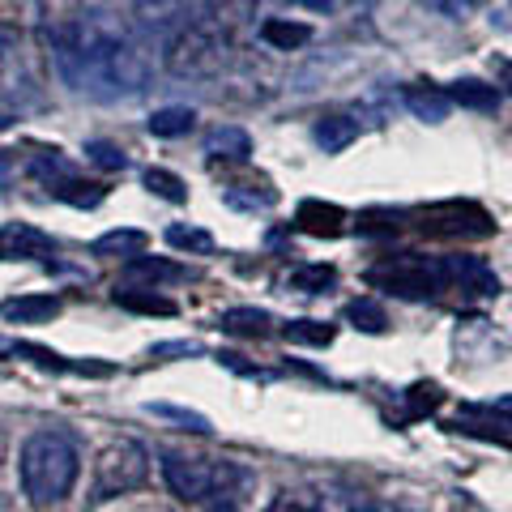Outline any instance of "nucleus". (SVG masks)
Masks as SVG:
<instances>
[{
	"label": "nucleus",
	"mask_w": 512,
	"mask_h": 512,
	"mask_svg": "<svg viewBox=\"0 0 512 512\" xmlns=\"http://www.w3.org/2000/svg\"><path fill=\"white\" fill-rule=\"evenodd\" d=\"M338 282L333 265H299L291 274V291H303V295H325L329 286Z\"/></svg>",
	"instance_id": "a878e982"
},
{
	"label": "nucleus",
	"mask_w": 512,
	"mask_h": 512,
	"mask_svg": "<svg viewBox=\"0 0 512 512\" xmlns=\"http://www.w3.org/2000/svg\"><path fill=\"white\" fill-rule=\"evenodd\" d=\"M150 414H158V419H171V423H184L188 431H210V419L197 410H184V406H167V402H150L146 406Z\"/></svg>",
	"instance_id": "7c9ffc66"
},
{
	"label": "nucleus",
	"mask_w": 512,
	"mask_h": 512,
	"mask_svg": "<svg viewBox=\"0 0 512 512\" xmlns=\"http://www.w3.org/2000/svg\"><path fill=\"white\" fill-rule=\"evenodd\" d=\"M346 320H355V329H363V333H384V325H389V320H384V308H380V303H372V299H355V303H350Z\"/></svg>",
	"instance_id": "c756f323"
},
{
	"label": "nucleus",
	"mask_w": 512,
	"mask_h": 512,
	"mask_svg": "<svg viewBox=\"0 0 512 512\" xmlns=\"http://www.w3.org/2000/svg\"><path fill=\"white\" fill-rule=\"evenodd\" d=\"M372 282H376V286H389V291L402 295V299H427V295H436L448 278H444V261H440V265L402 261L397 269H376Z\"/></svg>",
	"instance_id": "0eeeda50"
},
{
	"label": "nucleus",
	"mask_w": 512,
	"mask_h": 512,
	"mask_svg": "<svg viewBox=\"0 0 512 512\" xmlns=\"http://www.w3.org/2000/svg\"><path fill=\"white\" fill-rule=\"evenodd\" d=\"M124 274L133 278V282H184L188 278V269L184 265H175V261H167V256H128V265H124Z\"/></svg>",
	"instance_id": "f3484780"
},
{
	"label": "nucleus",
	"mask_w": 512,
	"mask_h": 512,
	"mask_svg": "<svg viewBox=\"0 0 512 512\" xmlns=\"http://www.w3.org/2000/svg\"><path fill=\"white\" fill-rule=\"evenodd\" d=\"M495 410H504V414H512V397H500V402H495Z\"/></svg>",
	"instance_id": "4c0bfd02"
},
{
	"label": "nucleus",
	"mask_w": 512,
	"mask_h": 512,
	"mask_svg": "<svg viewBox=\"0 0 512 512\" xmlns=\"http://www.w3.org/2000/svg\"><path fill=\"white\" fill-rule=\"evenodd\" d=\"M448 99H453L457 107H470V111H491L495 103H500V86H487V82H478V77H466V82H453Z\"/></svg>",
	"instance_id": "5701e85b"
},
{
	"label": "nucleus",
	"mask_w": 512,
	"mask_h": 512,
	"mask_svg": "<svg viewBox=\"0 0 512 512\" xmlns=\"http://www.w3.org/2000/svg\"><path fill=\"white\" fill-rule=\"evenodd\" d=\"M137 18L146 30H154V35H175V30L188 26V9L184 0H137Z\"/></svg>",
	"instance_id": "f8f14e48"
},
{
	"label": "nucleus",
	"mask_w": 512,
	"mask_h": 512,
	"mask_svg": "<svg viewBox=\"0 0 512 512\" xmlns=\"http://www.w3.org/2000/svg\"><path fill=\"white\" fill-rule=\"evenodd\" d=\"M150 478V453L137 440L107 444L94 461V500H120Z\"/></svg>",
	"instance_id": "20e7f679"
},
{
	"label": "nucleus",
	"mask_w": 512,
	"mask_h": 512,
	"mask_svg": "<svg viewBox=\"0 0 512 512\" xmlns=\"http://www.w3.org/2000/svg\"><path fill=\"white\" fill-rule=\"evenodd\" d=\"M52 60L64 82L77 94H90V99L137 94L154 77V60L146 52V43H141V35L128 22H120L116 13H103V9L56 30Z\"/></svg>",
	"instance_id": "f257e3e1"
},
{
	"label": "nucleus",
	"mask_w": 512,
	"mask_h": 512,
	"mask_svg": "<svg viewBox=\"0 0 512 512\" xmlns=\"http://www.w3.org/2000/svg\"><path fill=\"white\" fill-rule=\"evenodd\" d=\"M291 5H303V9H316V13H325V9H333L338 0H291Z\"/></svg>",
	"instance_id": "c9c22d12"
},
{
	"label": "nucleus",
	"mask_w": 512,
	"mask_h": 512,
	"mask_svg": "<svg viewBox=\"0 0 512 512\" xmlns=\"http://www.w3.org/2000/svg\"><path fill=\"white\" fill-rule=\"evenodd\" d=\"M355 512H402V508H393L384 500H363V504H355Z\"/></svg>",
	"instance_id": "f704fd0d"
},
{
	"label": "nucleus",
	"mask_w": 512,
	"mask_h": 512,
	"mask_svg": "<svg viewBox=\"0 0 512 512\" xmlns=\"http://www.w3.org/2000/svg\"><path fill=\"white\" fill-rule=\"evenodd\" d=\"M286 342H303V346H329L333 342V325H325V320H291V325L282 329Z\"/></svg>",
	"instance_id": "cd10ccee"
},
{
	"label": "nucleus",
	"mask_w": 512,
	"mask_h": 512,
	"mask_svg": "<svg viewBox=\"0 0 512 512\" xmlns=\"http://www.w3.org/2000/svg\"><path fill=\"white\" fill-rule=\"evenodd\" d=\"M197 124V111L192 107H158L150 116V133L154 137H184Z\"/></svg>",
	"instance_id": "393cba45"
},
{
	"label": "nucleus",
	"mask_w": 512,
	"mask_h": 512,
	"mask_svg": "<svg viewBox=\"0 0 512 512\" xmlns=\"http://www.w3.org/2000/svg\"><path fill=\"white\" fill-rule=\"evenodd\" d=\"M248 487H252V470L235 466V461H218V478L205 504H210V512H239L248 500Z\"/></svg>",
	"instance_id": "1a4fd4ad"
},
{
	"label": "nucleus",
	"mask_w": 512,
	"mask_h": 512,
	"mask_svg": "<svg viewBox=\"0 0 512 512\" xmlns=\"http://www.w3.org/2000/svg\"><path fill=\"white\" fill-rule=\"evenodd\" d=\"M261 39L269 47H278V52H295V47H303L312 39V26L291 22V18H269V22H261Z\"/></svg>",
	"instance_id": "6ab92c4d"
},
{
	"label": "nucleus",
	"mask_w": 512,
	"mask_h": 512,
	"mask_svg": "<svg viewBox=\"0 0 512 512\" xmlns=\"http://www.w3.org/2000/svg\"><path fill=\"white\" fill-rule=\"evenodd\" d=\"M167 355H201L197 342H158L150 346V359H167Z\"/></svg>",
	"instance_id": "72a5a7b5"
},
{
	"label": "nucleus",
	"mask_w": 512,
	"mask_h": 512,
	"mask_svg": "<svg viewBox=\"0 0 512 512\" xmlns=\"http://www.w3.org/2000/svg\"><path fill=\"white\" fill-rule=\"evenodd\" d=\"M52 252H56L52 235H43L39 227H30V222L0 227V261H43V256H52Z\"/></svg>",
	"instance_id": "6e6552de"
},
{
	"label": "nucleus",
	"mask_w": 512,
	"mask_h": 512,
	"mask_svg": "<svg viewBox=\"0 0 512 512\" xmlns=\"http://www.w3.org/2000/svg\"><path fill=\"white\" fill-rule=\"evenodd\" d=\"M440 384H414L410 389V414H427V410H436L440 406Z\"/></svg>",
	"instance_id": "473e14b6"
},
{
	"label": "nucleus",
	"mask_w": 512,
	"mask_h": 512,
	"mask_svg": "<svg viewBox=\"0 0 512 512\" xmlns=\"http://www.w3.org/2000/svg\"><path fill=\"white\" fill-rule=\"evenodd\" d=\"M431 214H440L448 222H436V227L427 231H440V235H491L495 222L487 218V210H478V205H461V201H448V205H431Z\"/></svg>",
	"instance_id": "9b49d317"
},
{
	"label": "nucleus",
	"mask_w": 512,
	"mask_h": 512,
	"mask_svg": "<svg viewBox=\"0 0 512 512\" xmlns=\"http://www.w3.org/2000/svg\"><path fill=\"white\" fill-rule=\"evenodd\" d=\"M500 73H504V86H508V94H512V64H500Z\"/></svg>",
	"instance_id": "e433bc0d"
},
{
	"label": "nucleus",
	"mask_w": 512,
	"mask_h": 512,
	"mask_svg": "<svg viewBox=\"0 0 512 512\" xmlns=\"http://www.w3.org/2000/svg\"><path fill=\"white\" fill-rule=\"evenodd\" d=\"M312 137H316V146L325 150V154H342L350 141L359 137V124H355V120H346V116H325V120H316Z\"/></svg>",
	"instance_id": "a211bd4d"
},
{
	"label": "nucleus",
	"mask_w": 512,
	"mask_h": 512,
	"mask_svg": "<svg viewBox=\"0 0 512 512\" xmlns=\"http://www.w3.org/2000/svg\"><path fill=\"white\" fill-rule=\"evenodd\" d=\"M406 107L414 120L444 124L448 111H453V99H448V90H436V86H406Z\"/></svg>",
	"instance_id": "dca6fc26"
},
{
	"label": "nucleus",
	"mask_w": 512,
	"mask_h": 512,
	"mask_svg": "<svg viewBox=\"0 0 512 512\" xmlns=\"http://www.w3.org/2000/svg\"><path fill=\"white\" fill-rule=\"evenodd\" d=\"M167 69L175 77H192V82H201V77H218L227 69V39H222V30L214 26H184L175 30L167 39Z\"/></svg>",
	"instance_id": "7ed1b4c3"
},
{
	"label": "nucleus",
	"mask_w": 512,
	"mask_h": 512,
	"mask_svg": "<svg viewBox=\"0 0 512 512\" xmlns=\"http://www.w3.org/2000/svg\"><path fill=\"white\" fill-rule=\"evenodd\" d=\"M205 154H210L214 163H244V158L252 154V137L235 124H218L214 133L205 137Z\"/></svg>",
	"instance_id": "2eb2a0df"
},
{
	"label": "nucleus",
	"mask_w": 512,
	"mask_h": 512,
	"mask_svg": "<svg viewBox=\"0 0 512 512\" xmlns=\"http://www.w3.org/2000/svg\"><path fill=\"white\" fill-rule=\"evenodd\" d=\"M150 244V235L146 231H137V227H116V231H107L94 239V256H141Z\"/></svg>",
	"instance_id": "412c9836"
},
{
	"label": "nucleus",
	"mask_w": 512,
	"mask_h": 512,
	"mask_svg": "<svg viewBox=\"0 0 512 512\" xmlns=\"http://www.w3.org/2000/svg\"><path fill=\"white\" fill-rule=\"evenodd\" d=\"M167 244L180 248V252H210L214 235L201 231V227H184V222H175V227H167Z\"/></svg>",
	"instance_id": "c85d7f7f"
},
{
	"label": "nucleus",
	"mask_w": 512,
	"mask_h": 512,
	"mask_svg": "<svg viewBox=\"0 0 512 512\" xmlns=\"http://www.w3.org/2000/svg\"><path fill=\"white\" fill-rule=\"evenodd\" d=\"M444 278L466 282L470 291H478V295H500V278H495L487 269V261H478V256H448V261H444Z\"/></svg>",
	"instance_id": "4468645a"
},
{
	"label": "nucleus",
	"mask_w": 512,
	"mask_h": 512,
	"mask_svg": "<svg viewBox=\"0 0 512 512\" xmlns=\"http://www.w3.org/2000/svg\"><path fill=\"white\" fill-rule=\"evenodd\" d=\"M163 478L175 500L184 504H205L214 491V478H218V466H210V461L201 457H180V453H167L163 457Z\"/></svg>",
	"instance_id": "423d86ee"
},
{
	"label": "nucleus",
	"mask_w": 512,
	"mask_h": 512,
	"mask_svg": "<svg viewBox=\"0 0 512 512\" xmlns=\"http://www.w3.org/2000/svg\"><path fill=\"white\" fill-rule=\"evenodd\" d=\"M52 197L77 205V210H94V205L103 201V188H99V184H82L77 175H69L64 184H56V188H52Z\"/></svg>",
	"instance_id": "bb28decb"
},
{
	"label": "nucleus",
	"mask_w": 512,
	"mask_h": 512,
	"mask_svg": "<svg viewBox=\"0 0 512 512\" xmlns=\"http://www.w3.org/2000/svg\"><path fill=\"white\" fill-rule=\"evenodd\" d=\"M116 303L124 312H141V316H175V299L158 295V291H141V286H128V291H116Z\"/></svg>",
	"instance_id": "4be33fe9"
},
{
	"label": "nucleus",
	"mask_w": 512,
	"mask_h": 512,
	"mask_svg": "<svg viewBox=\"0 0 512 512\" xmlns=\"http://www.w3.org/2000/svg\"><path fill=\"white\" fill-rule=\"evenodd\" d=\"M0 99L13 103V107H26V103L39 99L26 47L18 39V30H9V26H0Z\"/></svg>",
	"instance_id": "39448f33"
},
{
	"label": "nucleus",
	"mask_w": 512,
	"mask_h": 512,
	"mask_svg": "<svg viewBox=\"0 0 512 512\" xmlns=\"http://www.w3.org/2000/svg\"><path fill=\"white\" fill-rule=\"evenodd\" d=\"M218 325L227 333H239V338H265L269 325H274V316L265 308H227L218 316Z\"/></svg>",
	"instance_id": "aec40b11"
},
{
	"label": "nucleus",
	"mask_w": 512,
	"mask_h": 512,
	"mask_svg": "<svg viewBox=\"0 0 512 512\" xmlns=\"http://www.w3.org/2000/svg\"><path fill=\"white\" fill-rule=\"evenodd\" d=\"M295 227L303 235H316V239H338L346 231V210L342 205H333V201H299V210H295Z\"/></svg>",
	"instance_id": "9d476101"
},
{
	"label": "nucleus",
	"mask_w": 512,
	"mask_h": 512,
	"mask_svg": "<svg viewBox=\"0 0 512 512\" xmlns=\"http://www.w3.org/2000/svg\"><path fill=\"white\" fill-rule=\"evenodd\" d=\"M5 175H9V158L0 154V180H5Z\"/></svg>",
	"instance_id": "58836bf2"
},
{
	"label": "nucleus",
	"mask_w": 512,
	"mask_h": 512,
	"mask_svg": "<svg viewBox=\"0 0 512 512\" xmlns=\"http://www.w3.org/2000/svg\"><path fill=\"white\" fill-rule=\"evenodd\" d=\"M77 470H82V457H77V444L60 431H39L22 444L18 457V474H22V491L30 504H60L64 495L73 491Z\"/></svg>",
	"instance_id": "f03ea898"
},
{
	"label": "nucleus",
	"mask_w": 512,
	"mask_h": 512,
	"mask_svg": "<svg viewBox=\"0 0 512 512\" xmlns=\"http://www.w3.org/2000/svg\"><path fill=\"white\" fill-rule=\"evenodd\" d=\"M0 316L9 325H47V320L60 316V299L56 295H22V299H9Z\"/></svg>",
	"instance_id": "ddd939ff"
},
{
	"label": "nucleus",
	"mask_w": 512,
	"mask_h": 512,
	"mask_svg": "<svg viewBox=\"0 0 512 512\" xmlns=\"http://www.w3.org/2000/svg\"><path fill=\"white\" fill-rule=\"evenodd\" d=\"M141 184H146L154 197L171 201V205H184L188 201V184L175 171H167V167H146V171H141Z\"/></svg>",
	"instance_id": "b1692460"
},
{
	"label": "nucleus",
	"mask_w": 512,
	"mask_h": 512,
	"mask_svg": "<svg viewBox=\"0 0 512 512\" xmlns=\"http://www.w3.org/2000/svg\"><path fill=\"white\" fill-rule=\"evenodd\" d=\"M86 158H90V163H99L103 171H124L128 167L124 150L111 146V141H86Z\"/></svg>",
	"instance_id": "2f4dec72"
}]
</instances>
